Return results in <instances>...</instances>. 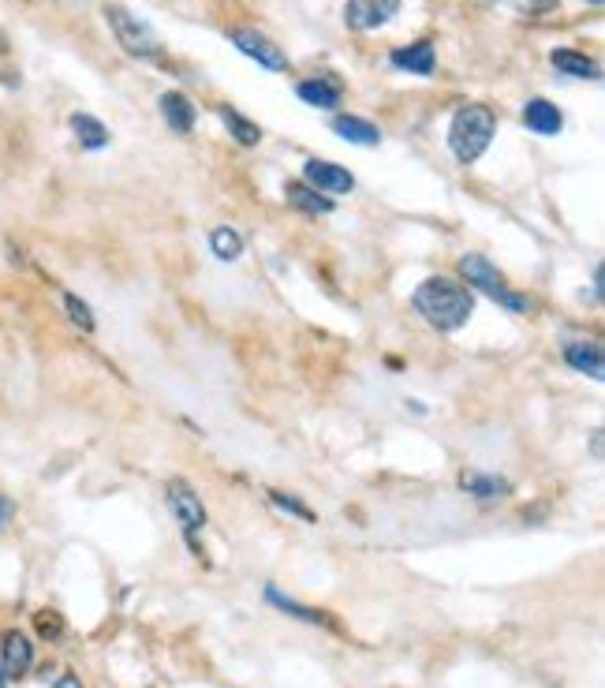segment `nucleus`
I'll return each mask as SVG.
<instances>
[{"instance_id":"obj_16","label":"nucleus","mask_w":605,"mask_h":688,"mask_svg":"<svg viewBox=\"0 0 605 688\" xmlns=\"http://www.w3.org/2000/svg\"><path fill=\"white\" fill-rule=\"evenodd\" d=\"M460 487H464L467 494H475L479 502H497V498H505L508 494V479L486 475V472H464L460 475Z\"/></svg>"},{"instance_id":"obj_18","label":"nucleus","mask_w":605,"mask_h":688,"mask_svg":"<svg viewBox=\"0 0 605 688\" xmlns=\"http://www.w3.org/2000/svg\"><path fill=\"white\" fill-rule=\"evenodd\" d=\"M284 195H288V206H296V210H303V214H329L333 210V199H325V195H318L314 187L307 184H288L284 187Z\"/></svg>"},{"instance_id":"obj_26","label":"nucleus","mask_w":605,"mask_h":688,"mask_svg":"<svg viewBox=\"0 0 605 688\" xmlns=\"http://www.w3.org/2000/svg\"><path fill=\"white\" fill-rule=\"evenodd\" d=\"M512 8H520L527 15H546L557 8V0H512Z\"/></svg>"},{"instance_id":"obj_22","label":"nucleus","mask_w":605,"mask_h":688,"mask_svg":"<svg viewBox=\"0 0 605 688\" xmlns=\"http://www.w3.org/2000/svg\"><path fill=\"white\" fill-rule=\"evenodd\" d=\"M210 247L221 262H236V258L243 255V240H240V232L236 229H213Z\"/></svg>"},{"instance_id":"obj_17","label":"nucleus","mask_w":605,"mask_h":688,"mask_svg":"<svg viewBox=\"0 0 605 688\" xmlns=\"http://www.w3.org/2000/svg\"><path fill=\"white\" fill-rule=\"evenodd\" d=\"M553 68L561 75H572V79H598V72H602L587 53H576V49H557L553 53Z\"/></svg>"},{"instance_id":"obj_8","label":"nucleus","mask_w":605,"mask_h":688,"mask_svg":"<svg viewBox=\"0 0 605 688\" xmlns=\"http://www.w3.org/2000/svg\"><path fill=\"white\" fill-rule=\"evenodd\" d=\"M303 180L314 191H325V195H348L355 187V176L344 165H333V161H307L303 165Z\"/></svg>"},{"instance_id":"obj_3","label":"nucleus","mask_w":605,"mask_h":688,"mask_svg":"<svg viewBox=\"0 0 605 688\" xmlns=\"http://www.w3.org/2000/svg\"><path fill=\"white\" fill-rule=\"evenodd\" d=\"M460 270H464L467 285H475L479 292H486V296L497 300L501 307L516 311V315H527V311H531V300H527V296H516V292H508L505 277L497 273V266H493L486 255H464L460 258Z\"/></svg>"},{"instance_id":"obj_5","label":"nucleus","mask_w":605,"mask_h":688,"mask_svg":"<svg viewBox=\"0 0 605 688\" xmlns=\"http://www.w3.org/2000/svg\"><path fill=\"white\" fill-rule=\"evenodd\" d=\"M228 38H232V45L240 49L243 57L258 60V64H262V68H269V72H288V53H284V49L273 42V38H266L262 30L240 27V30H232Z\"/></svg>"},{"instance_id":"obj_25","label":"nucleus","mask_w":605,"mask_h":688,"mask_svg":"<svg viewBox=\"0 0 605 688\" xmlns=\"http://www.w3.org/2000/svg\"><path fill=\"white\" fill-rule=\"evenodd\" d=\"M273 502L281 505L284 513H296L299 520H314V513H310L307 505H303V502H296V498H288V494H281V490H273Z\"/></svg>"},{"instance_id":"obj_9","label":"nucleus","mask_w":605,"mask_h":688,"mask_svg":"<svg viewBox=\"0 0 605 688\" xmlns=\"http://www.w3.org/2000/svg\"><path fill=\"white\" fill-rule=\"evenodd\" d=\"M34 662V644H30L23 632H4V644H0V670L8 681L23 677Z\"/></svg>"},{"instance_id":"obj_2","label":"nucleus","mask_w":605,"mask_h":688,"mask_svg":"<svg viewBox=\"0 0 605 688\" xmlns=\"http://www.w3.org/2000/svg\"><path fill=\"white\" fill-rule=\"evenodd\" d=\"M493 135H497V116H493L490 105H464L460 113L452 116L449 146L464 165H471V161H479L486 154Z\"/></svg>"},{"instance_id":"obj_12","label":"nucleus","mask_w":605,"mask_h":688,"mask_svg":"<svg viewBox=\"0 0 605 688\" xmlns=\"http://www.w3.org/2000/svg\"><path fill=\"white\" fill-rule=\"evenodd\" d=\"M523 124L535 131V135H557L564 128V116L561 109L546 98H531L523 105Z\"/></svg>"},{"instance_id":"obj_6","label":"nucleus","mask_w":605,"mask_h":688,"mask_svg":"<svg viewBox=\"0 0 605 688\" xmlns=\"http://www.w3.org/2000/svg\"><path fill=\"white\" fill-rule=\"evenodd\" d=\"M165 494H169V505L172 513H176V520H180V528L187 531V539H195L198 531L206 528V509H202V502H198V494L183 479H172L169 487H165Z\"/></svg>"},{"instance_id":"obj_21","label":"nucleus","mask_w":605,"mask_h":688,"mask_svg":"<svg viewBox=\"0 0 605 688\" xmlns=\"http://www.w3.org/2000/svg\"><path fill=\"white\" fill-rule=\"evenodd\" d=\"M266 599L273 602V606H281L284 614L303 617V621H310V625H329V629H333V621H329V617H325L322 610H307V606H299L296 599H284V595H281L277 588H269V591H266Z\"/></svg>"},{"instance_id":"obj_14","label":"nucleus","mask_w":605,"mask_h":688,"mask_svg":"<svg viewBox=\"0 0 605 688\" xmlns=\"http://www.w3.org/2000/svg\"><path fill=\"white\" fill-rule=\"evenodd\" d=\"M333 131H337L340 139H348V143L355 146H378L381 143V131L370 124V120H363V116H333Z\"/></svg>"},{"instance_id":"obj_29","label":"nucleus","mask_w":605,"mask_h":688,"mask_svg":"<svg viewBox=\"0 0 605 688\" xmlns=\"http://www.w3.org/2000/svg\"><path fill=\"white\" fill-rule=\"evenodd\" d=\"M594 300H602V266H594Z\"/></svg>"},{"instance_id":"obj_20","label":"nucleus","mask_w":605,"mask_h":688,"mask_svg":"<svg viewBox=\"0 0 605 688\" xmlns=\"http://www.w3.org/2000/svg\"><path fill=\"white\" fill-rule=\"evenodd\" d=\"M221 120L228 124V135H232V139H236L240 146H258V143H262V128H258V124H251V120H247L243 113H236L232 105H221Z\"/></svg>"},{"instance_id":"obj_31","label":"nucleus","mask_w":605,"mask_h":688,"mask_svg":"<svg viewBox=\"0 0 605 688\" xmlns=\"http://www.w3.org/2000/svg\"><path fill=\"white\" fill-rule=\"evenodd\" d=\"M587 4H602V0H587Z\"/></svg>"},{"instance_id":"obj_13","label":"nucleus","mask_w":605,"mask_h":688,"mask_svg":"<svg viewBox=\"0 0 605 688\" xmlns=\"http://www.w3.org/2000/svg\"><path fill=\"white\" fill-rule=\"evenodd\" d=\"M161 116H165V124H169L176 135H187V131L195 128V105L183 98L180 90H169V94H161Z\"/></svg>"},{"instance_id":"obj_1","label":"nucleus","mask_w":605,"mask_h":688,"mask_svg":"<svg viewBox=\"0 0 605 688\" xmlns=\"http://www.w3.org/2000/svg\"><path fill=\"white\" fill-rule=\"evenodd\" d=\"M415 311L441 333H452L467 326V318L475 311V300L464 285H456L449 277H430L415 288Z\"/></svg>"},{"instance_id":"obj_27","label":"nucleus","mask_w":605,"mask_h":688,"mask_svg":"<svg viewBox=\"0 0 605 688\" xmlns=\"http://www.w3.org/2000/svg\"><path fill=\"white\" fill-rule=\"evenodd\" d=\"M53 688H83V681L75 674H60L57 681H53Z\"/></svg>"},{"instance_id":"obj_10","label":"nucleus","mask_w":605,"mask_h":688,"mask_svg":"<svg viewBox=\"0 0 605 688\" xmlns=\"http://www.w3.org/2000/svg\"><path fill=\"white\" fill-rule=\"evenodd\" d=\"M564 359H568V367H576L579 374H587L594 382H602L605 378V359H602V344L598 341L564 344Z\"/></svg>"},{"instance_id":"obj_7","label":"nucleus","mask_w":605,"mask_h":688,"mask_svg":"<svg viewBox=\"0 0 605 688\" xmlns=\"http://www.w3.org/2000/svg\"><path fill=\"white\" fill-rule=\"evenodd\" d=\"M400 12V0H348L344 4V23L352 30H378Z\"/></svg>"},{"instance_id":"obj_28","label":"nucleus","mask_w":605,"mask_h":688,"mask_svg":"<svg viewBox=\"0 0 605 688\" xmlns=\"http://www.w3.org/2000/svg\"><path fill=\"white\" fill-rule=\"evenodd\" d=\"M12 513H15V505L8 502V498H4V494H0V528H4V524H8V520H12Z\"/></svg>"},{"instance_id":"obj_23","label":"nucleus","mask_w":605,"mask_h":688,"mask_svg":"<svg viewBox=\"0 0 605 688\" xmlns=\"http://www.w3.org/2000/svg\"><path fill=\"white\" fill-rule=\"evenodd\" d=\"M64 307H68V318L79 326L83 333H90L94 330V315H90V307H86L79 296H71V292H64Z\"/></svg>"},{"instance_id":"obj_19","label":"nucleus","mask_w":605,"mask_h":688,"mask_svg":"<svg viewBox=\"0 0 605 688\" xmlns=\"http://www.w3.org/2000/svg\"><path fill=\"white\" fill-rule=\"evenodd\" d=\"M71 131H75V139H79L86 150H101V146H109V128H105L101 120H94V116L75 113L71 116Z\"/></svg>"},{"instance_id":"obj_15","label":"nucleus","mask_w":605,"mask_h":688,"mask_svg":"<svg viewBox=\"0 0 605 688\" xmlns=\"http://www.w3.org/2000/svg\"><path fill=\"white\" fill-rule=\"evenodd\" d=\"M393 64H396V68H404V72H411V75H430V72H434V64H437L434 45L415 42V45H408V49H396Z\"/></svg>"},{"instance_id":"obj_30","label":"nucleus","mask_w":605,"mask_h":688,"mask_svg":"<svg viewBox=\"0 0 605 688\" xmlns=\"http://www.w3.org/2000/svg\"><path fill=\"white\" fill-rule=\"evenodd\" d=\"M0 688H8V677H4V670H0Z\"/></svg>"},{"instance_id":"obj_4","label":"nucleus","mask_w":605,"mask_h":688,"mask_svg":"<svg viewBox=\"0 0 605 688\" xmlns=\"http://www.w3.org/2000/svg\"><path fill=\"white\" fill-rule=\"evenodd\" d=\"M105 19H109V27H113L116 42L124 45V53H131V57H139V60L161 57L157 34L142 23L139 15H131L127 8H120V4H105Z\"/></svg>"},{"instance_id":"obj_24","label":"nucleus","mask_w":605,"mask_h":688,"mask_svg":"<svg viewBox=\"0 0 605 688\" xmlns=\"http://www.w3.org/2000/svg\"><path fill=\"white\" fill-rule=\"evenodd\" d=\"M34 629H38V636H45V640H57L60 632H64V621H60L57 610H42V614H34Z\"/></svg>"},{"instance_id":"obj_11","label":"nucleus","mask_w":605,"mask_h":688,"mask_svg":"<svg viewBox=\"0 0 605 688\" xmlns=\"http://www.w3.org/2000/svg\"><path fill=\"white\" fill-rule=\"evenodd\" d=\"M296 94L307 105H314V109H337L340 105V94H344V86H340L337 75H318V79H307V83L296 86Z\"/></svg>"}]
</instances>
